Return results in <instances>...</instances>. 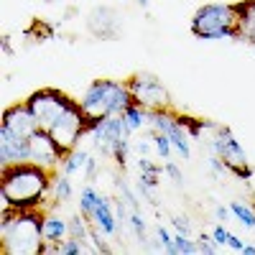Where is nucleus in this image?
I'll list each match as a JSON object with an SVG mask.
<instances>
[{
    "label": "nucleus",
    "mask_w": 255,
    "mask_h": 255,
    "mask_svg": "<svg viewBox=\"0 0 255 255\" xmlns=\"http://www.w3.org/2000/svg\"><path fill=\"white\" fill-rule=\"evenodd\" d=\"M51 171L31 161L3 168L0 209H44V202L51 199Z\"/></svg>",
    "instance_id": "nucleus-1"
},
{
    "label": "nucleus",
    "mask_w": 255,
    "mask_h": 255,
    "mask_svg": "<svg viewBox=\"0 0 255 255\" xmlns=\"http://www.w3.org/2000/svg\"><path fill=\"white\" fill-rule=\"evenodd\" d=\"M44 245V209H0V253L38 255Z\"/></svg>",
    "instance_id": "nucleus-2"
},
{
    "label": "nucleus",
    "mask_w": 255,
    "mask_h": 255,
    "mask_svg": "<svg viewBox=\"0 0 255 255\" xmlns=\"http://www.w3.org/2000/svg\"><path fill=\"white\" fill-rule=\"evenodd\" d=\"M130 105L133 95L128 90V82H115V79H95L79 97V108L87 115L90 125L110 115H123Z\"/></svg>",
    "instance_id": "nucleus-3"
},
{
    "label": "nucleus",
    "mask_w": 255,
    "mask_h": 255,
    "mask_svg": "<svg viewBox=\"0 0 255 255\" xmlns=\"http://www.w3.org/2000/svg\"><path fill=\"white\" fill-rule=\"evenodd\" d=\"M240 5H227V3H207L202 5L194 18H191V31L197 38H238L240 31Z\"/></svg>",
    "instance_id": "nucleus-4"
},
{
    "label": "nucleus",
    "mask_w": 255,
    "mask_h": 255,
    "mask_svg": "<svg viewBox=\"0 0 255 255\" xmlns=\"http://www.w3.org/2000/svg\"><path fill=\"white\" fill-rule=\"evenodd\" d=\"M26 102H28V108L33 110L41 130H51V128H54L64 115L79 105V100L69 97L67 92H61V90H54V87H44V90L31 92Z\"/></svg>",
    "instance_id": "nucleus-5"
},
{
    "label": "nucleus",
    "mask_w": 255,
    "mask_h": 255,
    "mask_svg": "<svg viewBox=\"0 0 255 255\" xmlns=\"http://www.w3.org/2000/svg\"><path fill=\"white\" fill-rule=\"evenodd\" d=\"M207 148H209V153H215L220 156L227 168H230V174H235L238 179L248 181L253 174H255V168L248 163V153H245V148L240 145V140L230 133V128L225 125H217L215 128V133H212L207 138Z\"/></svg>",
    "instance_id": "nucleus-6"
},
{
    "label": "nucleus",
    "mask_w": 255,
    "mask_h": 255,
    "mask_svg": "<svg viewBox=\"0 0 255 255\" xmlns=\"http://www.w3.org/2000/svg\"><path fill=\"white\" fill-rule=\"evenodd\" d=\"M87 135L92 138V145L100 156H108L113 158L115 148L123 143V140H130V130L123 120V115H110V118H102L97 123L90 125Z\"/></svg>",
    "instance_id": "nucleus-7"
},
{
    "label": "nucleus",
    "mask_w": 255,
    "mask_h": 255,
    "mask_svg": "<svg viewBox=\"0 0 255 255\" xmlns=\"http://www.w3.org/2000/svg\"><path fill=\"white\" fill-rule=\"evenodd\" d=\"M128 90L133 102L143 105L145 110H171V95L156 74H133L128 79Z\"/></svg>",
    "instance_id": "nucleus-8"
},
{
    "label": "nucleus",
    "mask_w": 255,
    "mask_h": 255,
    "mask_svg": "<svg viewBox=\"0 0 255 255\" xmlns=\"http://www.w3.org/2000/svg\"><path fill=\"white\" fill-rule=\"evenodd\" d=\"M28 145H31V153H28L31 163L46 168V171H51V174L61 168V161H64L67 153L59 148V143L51 138L49 130H41V128H38V130L28 138Z\"/></svg>",
    "instance_id": "nucleus-9"
},
{
    "label": "nucleus",
    "mask_w": 255,
    "mask_h": 255,
    "mask_svg": "<svg viewBox=\"0 0 255 255\" xmlns=\"http://www.w3.org/2000/svg\"><path fill=\"white\" fill-rule=\"evenodd\" d=\"M0 128L18 138H31L38 130V120L33 115V110L28 108V102H20V105H10L3 113V120H0Z\"/></svg>",
    "instance_id": "nucleus-10"
},
{
    "label": "nucleus",
    "mask_w": 255,
    "mask_h": 255,
    "mask_svg": "<svg viewBox=\"0 0 255 255\" xmlns=\"http://www.w3.org/2000/svg\"><path fill=\"white\" fill-rule=\"evenodd\" d=\"M87 28L97 38H118L120 36V13L110 5H97L87 15Z\"/></svg>",
    "instance_id": "nucleus-11"
},
{
    "label": "nucleus",
    "mask_w": 255,
    "mask_h": 255,
    "mask_svg": "<svg viewBox=\"0 0 255 255\" xmlns=\"http://www.w3.org/2000/svg\"><path fill=\"white\" fill-rule=\"evenodd\" d=\"M28 153H31L28 138H18L0 128V168L28 163Z\"/></svg>",
    "instance_id": "nucleus-12"
},
{
    "label": "nucleus",
    "mask_w": 255,
    "mask_h": 255,
    "mask_svg": "<svg viewBox=\"0 0 255 255\" xmlns=\"http://www.w3.org/2000/svg\"><path fill=\"white\" fill-rule=\"evenodd\" d=\"M108 238H115L120 235V222H118V215H115V207H113V199L97 194V202H95V212H92V220Z\"/></svg>",
    "instance_id": "nucleus-13"
},
{
    "label": "nucleus",
    "mask_w": 255,
    "mask_h": 255,
    "mask_svg": "<svg viewBox=\"0 0 255 255\" xmlns=\"http://www.w3.org/2000/svg\"><path fill=\"white\" fill-rule=\"evenodd\" d=\"M69 238V220L56 215V212H46L44 209V243L59 245Z\"/></svg>",
    "instance_id": "nucleus-14"
},
{
    "label": "nucleus",
    "mask_w": 255,
    "mask_h": 255,
    "mask_svg": "<svg viewBox=\"0 0 255 255\" xmlns=\"http://www.w3.org/2000/svg\"><path fill=\"white\" fill-rule=\"evenodd\" d=\"M74 194V186H72V176L64 174V171H54L51 179V204H67Z\"/></svg>",
    "instance_id": "nucleus-15"
},
{
    "label": "nucleus",
    "mask_w": 255,
    "mask_h": 255,
    "mask_svg": "<svg viewBox=\"0 0 255 255\" xmlns=\"http://www.w3.org/2000/svg\"><path fill=\"white\" fill-rule=\"evenodd\" d=\"M240 8H243V18H240L238 38L255 44V0H245V3H240Z\"/></svg>",
    "instance_id": "nucleus-16"
},
{
    "label": "nucleus",
    "mask_w": 255,
    "mask_h": 255,
    "mask_svg": "<svg viewBox=\"0 0 255 255\" xmlns=\"http://www.w3.org/2000/svg\"><path fill=\"white\" fill-rule=\"evenodd\" d=\"M87 158H90V151H84V148H74V151H69L67 156H64L59 171L74 176V174L84 171V166H87Z\"/></svg>",
    "instance_id": "nucleus-17"
},
{
    "label": "nucleus",
    "mask_w": 255,
    "mask_h": 255,
    "mask_svg": "<svg viewBox=\"0 0 255 255\" xmlns=\"http://www.w3.org/2000/svg\"><path fill=\"white\" fill-rule=\"evenodd\" d=\"M123 120H125V125H128V130H130V135H133V133L143 130V128L148 125V110L143 108V105L133 102L130 108L123 113Z\"/></svg>",
    "instance_id": "nucleus-18"
},
{
    "label": "nucleus",
    "mask_w": 255,
    "mask_h": 255,
    "mask_svg": "<svg viewBox=\"0 0 255 255\" xmlns=\"http://www.w3.org/2000/svg\"><path fill=\"white\" fill-rule=\"evenodd\" d=\"M69 238H77L84 245H87V240H90V220L84 217L82 212H74V215L69 217Z\"/></svg>",
    "instance_id": "nucleus-19"
},
{
    "label": "nucleus",
    "mask_w": 255,
    "mask_h": 255,
    "mask_svg": "<svg viewBox=\"0 0 255 255\" xmlns=\"http://www.w3.org/2000/svg\"><path fill=\"white\" fill-rule=\"evenodd\" d=\"M115 189H118V194L125 199V204L130 207V209H140L135 184H128V179H125V176H115Z\"/></svg>",
    "instance_id": "nucleus-20"
},
{
    "label": "nucleus",
    "mask_w": 255,
    "mask_h": 255,
    "mask_svg": "<svg viewBox=\"0 0 255 255\" xmlns=\"http://www.w3.org/2000/svg\"><path fill=\"white\" fill-rule=\"evenodd\" d=\"M95 202H97V189L92 186V181H87L79 191V212L87 220H92V212H95Z\"/></svg>",
    "instance_id": "nucleus-21"
},
{
    "label": "nucleus",
    "mask_w": 255,
    "mask_h": 255,
    "mask_svg": "<svg viewBox=\"0 0 255 255\" xmlns=\"http://www.w3.org/2000/svg\"><path fill=\"white\" fill-rule=\"evenodd\" d=\"M230 209H232V217L240 225H245L248 230L255 232V209L253 207H248L245 202H230Z\"/></svg>",
    "instance_id": "nucleus-22"
},
{
    "label": "nucleus",
    "mask_w": 255,
    "mask_h": 255,
    "mask_svg": "<svg viewBox=\"0 0 255 255\" xmlns=\"http://www.w3.org/2000/svg\"><path fill=\"white\" fill-rule=\"evenodd\" d=\"M128 225H130L133 235L138 238V243H148V225L140 215V209H130V215H128Z\"/></svg>",
    "instance_id": "nucleus-23"
},
{
    "label": "nucleus",
    "mask_w": 255,
    "mask_h": 255,
    "mask_svg": "<svg viewBox=\"0 0 255 255\" xmlns=\"http://www.w3.org/2000/svg\"><path fill=\"white\" fill-rule=\"evenodd\" d=\"M151 140H153V151H156L161 158H171L174 145H171V140H168V135H166V133L151 130Z\"/></svg>",
    "instance_id": "nucleus-24"
},
{
    "label": "nucleus",
    "mask_w": 255,
    "mask_h": 255,
    "mask_svg": "<svg viewBox=\"0 0 255 255\" xmlns=\"http://www.w3.org/2000/svg\"><path fill=\"white\" fill-rule=\"evenodd\" d=\"M174 240H176V255H197L199 253L197 240H191L184 232H174Z\"/></svg>",
    "instance_id": "nucleus-25"
},
{
    "label": "nucleus",
    "mask_w": 255,
    "mask_h": 255,
    "mask_svg": "<svg viewBox=\"0 0 255 255\" xmlns=\"http://www.w3.org/2000/svg\"><path fill=\"white\" fill-rule=\"evenodd\" d=\"M156 240L163 245V253H168V255H176V240H174L171 232H168V227L156 225Z\"/></svg>",
    "instance_id": "nucleus-26"
},
{
    "label": "nucleus",
    "mask_w": 255,
    "mask_h": 255,
    "mask_svg": "<svg viewBox=\"0 0 255 255\" xmlns=\"http://www.w3.org/2000/svg\"><path fill=\"white\" fill-rule=\"evenodd\" d=\"M79 253H87V245L77 238H67L64 243H59V255H79Z\"/></svg>",
    "instance_id": "nucleus-27"
},
{
    "label": "nucleus",
    "mask_w": 255,
    "mask_h": 255,
    "mask_svg": "<svg viewBox=\"0 0 255 255\" xmlns=\"http://www.w3.org/2000/svg\"><path fill=\"white\" fill-rule=\"evenodd\" d=\"M197 245H199V253H204V255H217V253H220L217 240L212 238L209 232H199V240H197Z\"/></svg>",
    "instance_id": "nucleus-28"
},
{
    "label": "nucleus",
    "mask_w": 255,
    "mask_h": 255,
    "mask_svg": "<svg viewBox=\"0 0 255 255\" xmlns=\"http://www.w3.org/2000/svg\"><path fill=\"white\" fill-rule=\"evenodd\" d=\"M207 166H209V171H212V176H215V179H222L225 174H230L227 163H225L220 156H215V153H209V156H207Z\"/></svg>",
    "instance_id": "nucleus-29"
},
{
    "label": "nucleus",
    "mask_w": 255,
    "mask_h": 255,
    "mask_svg": "<svg viewBox=\"0 0 255 255\" xmlns=\"http://www.w3.org/2000/svg\"><path fill=\"white\" fill-rule=\"evenodd\" d=\"M135 166H138V171H143V174H156V176H161V174H163V168H161L158 163H153L148 156H138Z\"/></svg>",
    "instance_id": "nucleus-30"
},
{
    "label": "nucleus",
    "mask_w": 255,
    "mask_h": 255,
    "mask_svg": "<svg viewBox=\"0 0 255 255\" xmlns=\"http://www.w3.org/2000/svg\"><path fill=\"white\" fill-rule=\"evenodd\" d=\"M163 174H168L171 176V181L179 186V189H184L186 186V181H184V171L176 166V163H171V161H166V166H163Z\"/></svg>",
    "instance_id": "nucleus-31"
},
{
    "label": "nucleus",
    "mask_w": 255,
    "mask_h": 255,
    "mask_svg": "<svg viewBox=\"0 0 255 255\" xmlns=\"http://www.w3.org/2000/svg\"><path fill=\"white\" fill-rule=\"evenodd\" d=\"M171 227H174V232H184V235L191 232V222H189L186 215H174L171 217Z\"/></svg>",
    "instance_id": "nucleus-32"
},
{
    "label": "nucleus",
    "mask_w": 255,
    "mask_h": 255,
    "mask_svg": "<svg viewBox=\"0 0 255 255\" xmlns=\"http://www.w3.org/2000/svg\"><path fill=\"white\" fill-rule=\"evenodd\" d=\"M212 238L217 240V245L222 248V245H227V238H230V232H227V227L222 225V222H217L215 227H212Z\"/></svg>",
    "instance_id": "nucleus-33"
},
{
    "label": "nucleus",
    "mask_w": 255,
    "mask_h": 255,
    "mask_svg": "<svg viewBox=\"0 0 255 255\" xmlns=\"http://www.w3.org/2000/svg\"><path fill=\"white\" fill-rule=\"evenodd\" d=\"M97 171H100V163H97V158L90 153L87 166H84V176H87V181H95V179H97Z\"/></svg>",
    "instance_id": "nucleus-34"
},
{
    "label": "nucleus",
    "mask_w": 255,
    "mask_h": 255,
    "mask_svg": "<svg viewBox=\"0 0 255 255\" xmlns=\"http://www.w3.org/2000/svg\"><path fill=\"white\" fill-rule=\"evenodd\" d=\"M151 148H153V140H151V138L133 143V151H138V156H148V153H151Z\"/></svg>",
    "instance_id": "nucleus-35"
},
{
    "label": "nucleus",
    "mask_w": 255,
    "mask_h": 255,
    "mask_svg": "<svg viewBox=\"0 0 255 255\" xmlns=\"http://www.w3.org/2000/svg\"><path fill=\"white\" fill-rule=\"evenodd\" d=\"M215 217L225 225V222H230V217H232V209H230V204L227 207H222V204H217L215 207Z\"/></svg>",
    "instance_id": "nucleus-36"
},
{
    "label": "nucleus",
    "mask_w": 255,
    "mask_h": 255,
    "mask_svg": "<svg viewBox=\"0 0 255 255\" xmlns=\"http://www.w3.org/2000/svg\"><path fill=\"white\" fill-rule=\"evenodd\" d=\"M227 248H230V250H235V253H243L245 243H243V238H238V235H232V232H230V238H227Z\"/></svg>",
    "instance_id": "nucleus-37"
},
{
    "label": "nucleus",
    "mask_w": 255,
    "mask_h": 255,
    "mask_svg": "<svg viewBox=\"0 0 255 255\" xmlns=\"http://www.w3.org/2000/svg\"><path fill=\"white\" fill-rule=\"evenodd\" d=\"M243 253H245V255H255V245H245Z\"/></svg>",
    "instance_id": "nucleus-38"
}]
</instances>
